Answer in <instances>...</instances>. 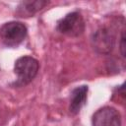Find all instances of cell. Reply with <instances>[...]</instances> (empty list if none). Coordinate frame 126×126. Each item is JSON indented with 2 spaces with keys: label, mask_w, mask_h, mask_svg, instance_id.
<instances>
[{
  "label": "cell",
  "mask_w": 126,
  "mask_h": 126,
  "mask_svg": "<svg viewBox=\"0 0 126 126\" xmlns=\"http://www.w3.org/2000/svg\"><path fill=\"white\" fill-rule=\"evenodd\" d=\"M111 99L116 103H124L125 102V93H124V83L119 86H116L112 91Z\"/></svg>",
  "instance_id": "ba28073f"
},
{
  "label": "cell",
  "mask_w": 126,
  "mask_h": 126,
  "mask_svg": "<svg viewBox=\"0 0 126 126\" xmlns=\"http://www.w3.org/2000/svg\"><path fill=\"white\" fill-rule=\"evenodd\" d=\"M125 28L123 30L120 31V36L118 39V47H119V52L121 55V58L123 59V61L125 60Z\"/></svg>",
  "instance_id": "9c48e42d"
},
{
  "label": "cell",
  "mask_w": 126,
  "mask_h": 126,
  "mask_svg": "<svg viewBox=\"0 0 126 126\" xmlns=\"http://www.w3.org/2000/svg\"><path fill=\"white\" fill-rule=\"evenodd\" d=\"M89 87L87 85H81L74 88L70 93V100H69V112L72 115H77L83 106L87 103L88 99Z\"/></svg>",
  "instance_id": "8992f818"
},
{
  "label": "cell",
  "mask_w": 126,
  "mask_h": 126,
  "mask_svg": "<svg viewBox=\"0 0 126 126\" xmlns=\"http://www.w3.org/2000/svg\"><path fill=\"white\" fill-rule=\"evenodd\" d=\"M116 44V35L114 30L101 26L91 35V46L94 51L100 55H109Z\"/></svg>",
  "instance_id": "7a4b0ae2"
},
{
  "label": "cell",
  "mask_w": 126,
  "mask_h": 126,
  "mask_svg": "<svg viewBox=\"0 0 126 126\" xmlns=\"http://www.w3.org/2000/svg\"><path fill=\"white\" fill-rule=\"evenodd\" d=\"M39 71V62L32 56L24 55L19 57L14 64V73L17 79L10 84L12 88H23L31 84L37 76Z\"/></svg>",
  "instance_id": "6da1fadb"
},
{
  "label": "cell",
  "mask_w": 126,
  "mask_h": 126,
  "mask_svg": "<svg viewBox=\"0 0 126 126\" xmlns=\"http://www.w3.org/2000/svg\"><path fill=\"white\" fill-rule=\"evenodd\" d=\"M86 30V22L79 11H72L57 21L56 31L69 37H79Z\"/></svg>",
  "instance_id": "277c9868"
},
{
  "label": "cell",
  "mask_w": 126,
  "mask_h": 126,
  "mask_svg": "<svg viewBox=\"0 0 126 126\" xmlns=\"http://www.w3.org/2000/svg\"><path fill=\"white\" fill-rule=\"evenodd\" d=\"M48 4H49V1H46V0L22 1L16 7L15 15L16 17H19V18L33 17L39 11L44 9V7L47 6Z\"/></svg>",
  "instance_id": "52a82bcc"
},
{
  "label": "cell",
  "mask_w": 126,
  "mask_h": 126,
  "mask_svg": "<svg viewBox=\"0 0 126 126\" xmlns=\"http://www.w3.org/2000/svg\"><path fill=\"white\" fill-rule=\"evenodd\" d=\"M28 28L19 21H10L0 28V39L6 47H18L27 37Z\"/></svg>",
  "instance_id": "3957f363"
},
{
  "label": "cell",
  "mask_w": 126,
  "mask_h": 126,
  "mask_svg": "<svg viewBox=\"0 0 126 126\" xmlns=\"http://www.w3.org/2000/svg\"><path fill=\"white\" fill-rule=\"evenodd\" d=\"M121 122L120 112L109 105L98 108L92 116L93 126H121Z\"/></svg>",
  "instance_id": "5b68a950"
}]
</instances>
